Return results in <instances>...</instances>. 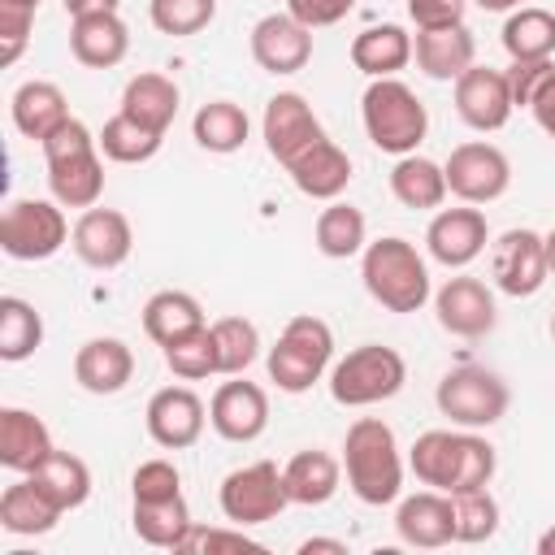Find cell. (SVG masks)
<instances>
[{
	"label": "cell",
	"instance_id": "6da1fadb",
	"mask_svg": "<svg viewBox=\"0 0 555 555\" xmlns=\"http://www.w3.org/2000/svg\"><path fill=\"white\" fill-rule=\"evenodd\" d=\"M343 473L360 503L386 507L403 494V455L399 438L382 416H360L343 438Z\"/></svg>",
	"mask_w": 555,
	"mask_h": 555
},
{
	"label": "cell",
	"instance_id": "7a4b0ae2",
	"mask_svg": "<svg viewBox=\"0 0 555 555\" xmlns=\"http://www.w3.org/2000/svg\"><path fill=\"white\" fill-rule=\"evenodd\" d=\"M48 160V191L61 208H95L104 195V152L100 139L78 121H61L43 143Z\"/></svg>",
	"mask_w": 555,
	"mask_h": 555
},
{
	"label": "cell",
	"instance_id": "3957f363",
	"mask_svg": "<svg viewBox=\"0 0 555 555\" xmlns=\"http://www.w3.org/2000/svg\"><path fill=\"white\" fill-rule=\"evenodd\" d=\"M360 278H364V291L386 312H421L434 295L425 256L416 251V243H408L399 234L373 238L360 251Z\"/></svg>",
	"mask_w": 555,
	"mask_h": 555
},
{
	"label": "cell",
	"instance_id": "277c9868",
	"mask_svg": "<svg viewBox=\"0 0 555 555\" xmlns=\"http://www.w3.org/2000/svg\"><path fill=\"white\" fill-rule=\"evenodd\" d=\"M360 121H364V134L377 152H390V156H408L425 143L429 134V113L421 104V95L399 82V78H373L360 95Z\"/></svg>",
	"mask_w": 555,
	"mask_h": 555
},
{
	"label": "cell",
	"instance_id": "5b68a950",
	"mask_svg": "<svg viewBox=\"0 0 555 555\" xmlns=\"http://www.w3.org/2000/svg\"><path fill=\"white\" fill-rule=\"evenodd\" d=\"M330 360H334V330H330L321 317L299 312V317L286 321V330H282L278 343L269 347L264 369H269V382H273L278 390L304 395V390H312V386L325 377Z\"/></svg>",
	"mask_w": 555,
	"mask_h": 555
},
{
	"label": "cell",
	"instance_id": "8992f818",
	"mask_svg": "<svg viewBox=\"0 0 555 555\" xmlns=\"http://www.w3.org/2000/svg\"><path fill=\"white\" fill-rule=\"evenodd\" d=\"M403 382H408V364L395 347L360 343L330 369V399L343 408H373L395 399Z\"/></svg>",
	"mask_w": 555,
	"mask_h": 555
},
{
	"label": "cell",
	"instance_id": "52a82bcc",
	"mask_svg": "<svg viewBox=\"0 0 555 555\" xmlns=\"http://www.w3.org/2000/svg\"><path fill=\"white\" fill-rule=\"evenodd\" d=\"M434 403L460 429H490L507 416L512 390L499 373H490L481 364H460V369L442 373V382L434 390Z\"/></svg>",
	"mask_w": 555,
	"mask_h": 555
},
{
	"label": "cell",
	"instance_id": "ba28073f",
	"mask_svg": "<svg viewBox=\"0 0 555 555\" xmlns=\"http://www.w3.org/2000/svg\"><path fill=\"white\" fill-rule=\"evenodd\" d=\"M69 221L56 199H9L0 217V247L9 260H48L69 243Z\"/></svg>",
	"mask_w": 555,
	"mask_h": 555
},
{
	"label": "cell",
	"instance_id": "9c48e42d",
	"mask_svg": "<svg viewBox=\"0 0 555 555\" xmlns=\"http://www.w3.org/2000/svg\"><path fill=\"white\" fill-rule=\"evenodd\" d=\"M217 503H221V516L230 525L251 529V525L273 520L291 503V494H286L282 468L273 460H256V464H243V468L225 473V481L217 490Z\"/></svg>",
	"mask_w": 555,
	"mask_h": 555
},
{
	"label": "cell",
	"instance_id": "30bf717a",
	"mask_svg": "<svg viewBox=\"0 0 555 555\" xmlns=\"http://www.w3.org/2000/svg\"><path fill=\"white\" fill-rule=\"evenodd\" d=\"M490 278L503 295L512 299H529L546 286L551 269H546V243L538 230L529 225H516V230H503L494 243H490Z\"/></svg>",
	"mask_w": 555,
	"mask_h": 555
},
{
	"label": "cell",
	"instance_id": "8fae6325",
	"mask_svg": "<svg viewBox=\"0 0 555 555\" xmlns=\"http://www.w3.org/2000/svg\"><path fill=\"white\" fill-rule=\"evenodd\" d=\"M442 169H447V191L460 204H490L512 186V160L503 156V147H494L486 139L451 147Z\"/></svg>",
	"mask_w": 555,
	"mask_h": 555
},
{
	"label": "cell",
	"instance_id": "7c38bea8",
	"mask_svg": "<svg viewBox=\"0 0 555 555\" xmlns=\"http://www.w3.org/2000/svg\"><path fill=\"white\" fill-rule=\"evenodd\" d=\"M434 312H438V325L447 334H455V338H486L494 330V321H499L494 291L473 273L447 278L434 291Z\"/></svg>",
	"mask_w": 555,
	"mask_h": 555
},
{
	"label": "cell",
	"instance_id": "4fadbf2b",
	"mask_svg": "<svg viewBox=\"0 0 555 555\" xmlns=\"http://www.w3.org/2000/svg\"><path fill=\"white\" fill-rule=\"evenodd\" d=\"M69 247L87 269H100V273L121 269L130 260V251H134L130 217L117 212V208H82V217L74 221Z\"/></svg>",
	"mask_w": 555,
	"mask_h": 555
},
{
	"label": "cell",
	"instance_id": "5bb4252c",
	"mask_svg": "<svg viewBox=\"0 0 555 555\" xmlns=\"http://www.w3.org/2000/svg\"><path fill=\"white\" fill-rule=\"evenodd\" d=\"M260 134H264L269 156L286 169L304 147H312V143L325 134V126H321V117L312 113V104H308L299 91H278V95L264 104Z\"/></svg>",
	"mask_w": 555,
	"mask_h": 555
},
{
	"label": "cell",
	"instance_id": "9a60e30c",
	"mask_svg": "<svg viewBox=\"0 0 555 555\" xmlns=\"http://www.w3.org/2000/svg\"><path fill=\"white\" fill-rule=\"evenodd\" d=\"M147 434L156 447L165 451H186L199 442L204 425H208V408L204 399L191 390V386H160L152 399H147Z\"/></svg>",
	"mask_w": 555,
	"mask_h": 555
},
{
	"label": "cell",
	"instance_id": "2e32d148",
	"mask_svg": "<svg viewBox=\"0 0 555 555\" xmlns=\"http://www.w3.org/2000/svg\"><path fill=\"white\" fill-rule=\"evenodd\" d=\"M208 425L225 442H256L269 429V395L264 386L247 382L243 373L234 382H221L208 403Z\"/></svg>",
	"mask_w": 555,
	"mask_h": 555
},
{
	"label": "cell",
	"instance_id": "e0dca14e",
	"mask_svg": "<svg viewBox=\"0 0 555 555\" xmlns=\"http://www.w3.org/2000/svg\"><path fill=\"white\" fill-rule=\"evenodd\" d=\"M512 87H507V74L503 69H490V65H468L460 78H455V113L464 126L490 134V130H503L507 117H512Z\"/></svg>",
	"mask_w": 555,
	"mask_h": 555
},
{
	"label": "cell",
	"instance_id": "ac0fdd59",
	"mask_svg": "<svg viewBox=\"0 0 555 555\" xmlns=\"http://www.w3.org/2000/svg\"><path fill=\"white\" fill-rule=\"evenodd\" d=\"M490 243V225H486V212L477 204H464V208H438L429 230H425V247L438 264L447 269H464L473 264Z\"/></svg>",
	"mask_w": 555,
	"mask_h": 555
},
{
	"label": "cell",
	"instance_id": "d6986e66",
	"mask_svg": "<svg viewBox=\"0 0 555 555\" xmlns=\"http://www.w3.org/2000/svg\"><path fill=\"white\" fill-rule=\"evenodd\" d=\"M251 61L264 74H299L312 61V30L291 13H264L251 26Z\"/></svg>",
	"mask_w": 555,
	"mask_h": 555
},
{
	"label": "cell",
	"instance_id": "ffe728a7",
	"mask_svg": "<svg viewBox=\"0 0 555 555\" xmlns=\"http://www.w3.org/2000/svg\"><path fill=\"white\" fill-rule=\"evenodd\" d=\"M395 533L399 542L408 546H421V551H438L447 542H455V507H451V494L442 490H416L408 499H399L395 507Z\"/></svg>",
	"mask_w": 555,
	"mask_h": 555
},
{
	"label": "cell",
	"instance_id": "44dd1931",
	"mask_svg": "<svg viewBox=\"0 0 555 555\" xmlns=\"http://www.w3.org/2000/svg\"><path fill=\"white\" fill-rule=\"evenodd\" d=\"M286 173H291V182L308 195V199H338L343 191H347V182H351V156L330 139V134H321L312 147H304L291 165H286Z\"/></svg>",
	"mask_w": 555,
	"mask_h": 555
},
{
	"label": "cell",
	"instance_id": "7402d4cb",
	"mask_svg": "<svg viewBox=\"0 0 555 555\" xmlns=\"http://www.w3.org/2000/svg\"><path fill=\"white\" fill-rule=\"evenodd\" d=\"M69 52L87 69H113L130 52V26L117 13H87L69 22Z\"/></svg>",
	"mask_w": 555,
	"mask_h": 555
},
{
	"label": "cell",
	"instance_id": "603a6c76",
	"mask_svg": "<svg viewBox=\"0 0 555 555\" xmlns=\"http://www.w3.org/2000/svg\"><path fill=\"white\" fill-rule=\"evenodd\" d=\"M134 377V351L121 338H87L74 356V382L87 395H117Z\"/></svg>",
	"mask_w": 555,
	"mask_h": 555
},
{
	"label": "cell",
	"instance_id": "cb8c5ba5",
	"mask_svg": "<svg viewBox=\"0 0 555 555\" xmlns=\"http://www.w3.org/2000/svg\"><path fill=\"white\" fill-rule=\"evenodd\" d=\"M61 516H65V507H61L30 473H22V481H13V486L0 494V529L13 533V538L52 533Z\"/></svg>",
	"mask_w": 555,
	"mask_h": 555
},
{
	"label": "cell",
	"instance_id": "d4e9b609",
	"mask_svg": "<svg viewBox=\"0 0 555 555\" xmlns=\"http://www.w3.org/2000/svg\"><path fill=\"white\" fill-rule=\"evenodd\" d=\"M412 56H416V69L434 82H455L473 56H477V39L468 35V26H442V30H416L412 39Z\"/></svg>",
	"mask_w": 555,
	"mask_h": 555
},
{
	"label": "cell",
	"instance_id": "484cf974",
	"mask_svg": "<svg viewBox=\"0 0 555 555\" xmlns=\"http://www.w3.org/2000/svg\"><path fill=\"white\" fill-rule=\"evenodd\" d=\"M52 451V434L35 412L0 408V464L9 473H35Z\"/></svg>",
	"mask_w": 555,
	"mask_h": 555
},
{
	"label": "cell",
	"instance_id": "4316f807",
	"mask_svg": "<svg viewBox=\"0 0 555 555\" xmlns=\"http://www.w3.org/2000/svg\"><path fill=\"white\" fill-rule=\"evenodd\" d=\"M460 460H464V429H425L408 451V468L416 473V481L442 494L455 490Z\"/></svg>",
	"mask_w": 555,
	"mask_h": 555
},
{
	"label": "cell",
	"instance_id": "83f0119b",
	"mask_svg": "<svg viewBox=\"0 0 555 555\" xmlns=\"http://www.w3.org/2000/svg\"><path fill=\"white\" fill-rule=\"evenodd\" d=\"M282 481H286L291 503H299V507H321V503H330V499L338 494V486H343V460H334L330 451H317V447L295 451V455L282 464Z\"/></svg>",
	"mask_w": 555,
	"mask_h": 555
},
{
	"label": "cell",
	"instance_id": "f1b7e54d",
	"mask_svg": "<svg viewBox=\"0 0 555 555\" xmlns=\"http://www.w3.org/2000/svg\"><path fill=\"white\" fill-rule=\"evenodd\" d=\"M9 117H13L17 134L43 143L61 121H69V104H65V91H61L56 82H48V78H30V82H22V87L13 91V100H9Z\"/></svg>",
	"mask_w": 555,
	"mask_h": 555
},
{
	"label": "cell",
	"instance_id": "f546056e",
	"mask_svg": "<svg viewBox=\"0 0 555 555\" xmlns=\"http://www.w3.org/2000/svg\"><path fill=\"white\" fill-rule=\"evenodd\" d=\"M178 104H182L178 82H173L169 74H156V69L134 74V78L121 87V113L134 117V121H143V126H152V130H160V134L173 126Z\"/></svg>",
	"mask_w": 555,
	"mask_h": 555
},
{
	"label": "cell",
	"instance_id": "4dcf8cb0",
	"mask_svg": "<svg viewBox=\"0 0 555 555\" xmlns=\"http://www.w3.org/2000/svg\"><path fill=\"white\" fill-rule=\"evenodd\" d=\"M204 304L191 295V291H156L147 304H143V334L156 343V347H169L195 330H204Z\"/></svg>",
	"mask_w": 555,
	"mask_h": 555
},
{
	"label": "cell",
	"instance_id": "1f68e13d",
	"mask_svg": "<svg viewBox=\"0 0 555 555\" xmlns=\"http://www.w3.org/2000/svg\"><path fill=\"white\" fill-rule=\"evenodd\" d=\"M412 61V35L395 22L369 26L351 39V65L369 78H395Z\"/></svg>",
	"mask_w": 555,
	"mask_h": 555
},
{
	"label": "cell",
	"instance_id": "d6a6232c",
	"mask_svg": "<svg viewBox=\"0 0 555 555\" xmlns=\"http://www.w3.org/2000/svg\"><path fill=\"white\" fill-rule=\"evenodd\" d=\"M390 195L403 204V208H416V212H429V208H442V199L451 195L447 191V169L429 156H395V169H390Z\"/></svg>",
	"mask_w": 555,
	"mask_h": 555
},
{
	"label": "cell",
	"instance_id": "836d02e7",
	"mask_svg": "<svg viewBox=\"0 0 555 555\" xmlns=\"http://www.w3.org/2000/svg\"><path fill=\"white\" fill-rule=\"evenodd\" d=\"M130 525H134V533H139L147 546H156V551H178V546L186 542V533H191L195 520H191L186 499L173 494V499H134Z\"/></svg>",
	"mask_w": 555,
	"mask_h": 555
},
{
	"label": "cell",
	"instance_id": "e575fe53",
	"mask_svg": "<svg viewBox=\"0 0 555 555\" xmlns=\"http://www.w3.org/2000/svg\"><path fill=\"white\" fill-rule=\"evenodd\" d=\"M312 238H317V251L330 256V260H347V256H360L369 247V221L356 204L347 199H330L321 212H317V225H312Z\"/></svg>",
	"mask_w": 555,
	"mask_h": 555
},
{
	"label": "cell",
	"instance_id": "d590c367",
	"mask_svg": "<svg viewBox=\"0 0 555 555\" xmlns=\"http://www.w3.org/2000/svg\"><path fill=\"white\" fill-rule=\"evenodd\" d=\"M191 134L204 152H217V156H230L247 143L251 134V121H247V108L234 104V100H208L195 108L191 117Z\"/></svg>",
	"mask_w": 555,
	"mask_h": 555
},
{
	"label": "cell",
	"instance_id": "8d00e7d4",
	"mask_svg": "<svg viewBox=\"0 0 555 555\" xmlns=\"http://www.w3.org/2000/svg\"><path fill=\"white\" fill-rule=\"evenodd\" d=\"M499 39H503V52L512 61H546V56H555V13L520 4L507 13Z\"/></svg>",
	"mask_w": 555,
	"mask_h": 555
},
{
	"label": "cell",
	"instance_id": "74e56055",
	"mask_svg": "<svg viewBox=\"0 0 555 555\" xmlns=\"http://www.w3.org/2000/svg\"><path fill=\"white\" fill-rule=\"evenodd\" d=\"M95 139H100V152H104L108 160H117V165H143V160H152V156L160 152V143H165L160 130H152V126L126 117L121 108L104 121V130H100Z\"/></svg>",
	"mask_w": 555,
	"mask_h": 555
},
{
	"label": "cell",
	"instance_id": "f35d334b",
	"mask_svg": "<svg viewBox=\"0 0 555 555\" xmlns=\"http://www.w3.org/2000/svg\"><path fill=\"white\" fill-rule=\"evenodd\" d=\"M39 343H43V317L35 312V304L4 295L0 299V360L4 364L30 360L39 351Z\"/></svg>",
	"mask_w": 555,
	"mask_h": 555
},
{
	"label": "cell",
	"instance_id": "ab89813d",
	"mask_svg": "<svg viewBox=\"0 0 555 555\" xmlns=\"http://www.w3.org/2000/svg\"><path fill=\"white\" fill-rule=\"evenodd\" d=\"M30 477H35L65 512H74V507H82V503L91 499V468H87V460H78L74 451H52Z\"/></svg>",
	"mask_w": 555,
	"mask_h": 555
},
{
	"label": "cell",
	"instance_id": "60d3db41",
	"mask_svg": "<svg viewBox=\"0 0 555 555\" xmlns=\"http://www.w3.org/2000/svg\"><path fill=\"white\" fill-rule=\"evenodd\" d=\"M208 330H212V343H217V369L225 377L247 373L251 360L260 356V330L247 317H217Z\"/></svg>",
	"mask_w": 555,
	"mask_h": 555
},
{
	"label": "cell",
	"instance_id": "b9f144b4",
	"mask_svg": "<svg viewBox=\"0 0 555 555\" xmlns=\"http://www.w3.org/2000/svg\"><path fill=\"white\" fill-rule=\"evenodd\" d=\"M451 507H455V542L477 546L499 533V499L490 494V486L451 494Z\"/></svg>",
	"mask_w": 555,
	"mask_h": 555
},
{
	"label": "cell",
	"instance_id": "7bdbcfd3",
	"mask_svg": "<svg viewBox=\"0 0 555 555\" xmlns=\"http://www.w3.org/2000/svg\"><path fill=\"white\" fill-rule=\"evenodd\" d=\"M160 351H165L169 373L182 377V382H204V377L221 373L217 369V343H212V330L208 325L195 330V334H186V338H178V343H169V347H160Z\"/></svg>",
	"mask_w": 555,
	"mask_h": 555
},
{
	"label": "cell",
	"instance_id": "ee69618b",
	"mask_svg": "<svg viewBox=\"0 0 555 555\" xmlns=\"http://www.w3.org/2000/svg\"><path fill=\"white\" fill-rule=\"evenodd\" d=\"M147 17L160 35L186 39V35H199L217 17V0H147Z\"/></svg>",
	"mask_w": 555,
	"mask_h": 555
},
{
	"label": "cell",
	"instance_id": "f6af8a7d",
	"mask_svg": "<svg viewBox=\"0 0 555 555\" xmlns=\"http://www.w3.org/2000/svg\"><path fill=\"white\" fill-rule=\"evenodd\" d=\"M35 0H0V61L13 65L35 26Z\"/></svg>",
	"mask_w": 555,
	"mask_h": 555
},
{
	"label": "cell",
	"instance_id": "bcb514c9",
	"mask_svg": "<svg viewBox=\"0 0 555 555\" xmlns=\"http://www.w3.org/2000/svg\"><path fill=\"white\" fill-rule=\"evenodd\" d=\"M130 494L134 499H173L182 494V473L173 460H143L130 473Z\"/></svg>",
	"mask_w": 555,
	"mask_h": 555
},
{
	"label": "cell",
	"instance_id": "7dc6e473",
	"mask_svg": "<svg viewBox=\"0 0 555 555\" xmlns=\"http://www.w3.org/2000/svg\"><path fill=\"white\" fill-rule=\"evenodd\" d=\"M503 74H507V87H512V104L516 108H529V100L538 95V87L555 74V61L551 56L546 61H512Z\"/></svg>",
	"mask_w": 555,
	"mask_h": 555
},
{
	"label": "cell",
	"instance_id": "c3c4849f",
	"mask_svg": "<svg viewBox=\"0 0 555 555\" xmlns=\"http://www.w3.org/2000/svg\"><path fill=\"white\" fill-rule=\"evenodd\" d=\"M178 551H260V542H251L238 525L234 529H199V525H191V533H186V542L178 546Z\"/></svg>",
	"mask_w": 555,
	"mask_h": 555
},
{
	"label": "cell",
	"instance_id": "681fc988",
	"mask_svg": "<svg viewBox=\"0 0 555 555\" xmlns=\"http://www.w3.org/2000/svg\"><path fill=\"white\" fill-rule=\"evenodd\" d=\"M468 0H408V17L416 22V30H442V26H460L464 22Z\"/></svg>",
	"mask_w": 555,
	"mask_h": 555
},
{
	"label": "cell",
	"instance_id": "f907efd6",
	"mask_svg": "<svg viewBox=\"0 0 555 555\" xmlns=\"http://www.w3.org/2000/svg\"><path fill=\"white\" fill-rule=\"evenodd\" d=\"M351 9H356V0H286V13H291L295 22H304L308 30L334 26V22H343Z\"/></svg>",
	"mask_w": 555,
	"mask_h": 555
},
{
	"label": "cell",
	"instance_id": "816d5d0a",
	"mask_svg": "<svg viewBox=\"0 0 555 555\" xmlns=\"http://www.w3.org/2000/svg\"><path fill=\"white\" fill-rule=\"evenodd\" d=\"M529 113H533V121H538V126H542V130L555 139V74H551V78L538 87V95L529 100Z\"/></svg>",
	"mask_w": 555,
	"mask_h": 555
},
{
	"label": "cell",
	"instance_id": "f5cc1de1",
	"mask_svg": "<svg viewBox=\"0 0 555 555\" xmlns=\"http://www.w3.org/2000/svg\"><path fill=\"white\" fill-rule=\"evenodd\" d=\"M121 0H65L69 17H87V13H117Z\"/></svg>",
	"mask_w": 555,
	"mask_h": 555
},
{
	"label": "cell",
	"instance_id": "db71d44e",
	"mask_svg": "<svg viewBox=\"0 0 555 555\" xmlns=\"http://www.w3.org/2000/svg\"><path fill=\"white\" fill-rule=\"evenodd\" d=\"M299 551H304V555H312V551H334V555H347V542H338V538H308V542H299Z\"/></svg>",
	"mask_w": 555,
	"mask_h": 555
},
{
	"label": "cell",
	"instance_id": "11a10c76",
	"mask_svg": "<svg viewBox=\"0 0 555 555\" xmlns=\"http://www.w3.org/2000/svg\"><path fill=\"white\" fill-rule=\"evenodd\" d=\"M473 4H481L486 13H512V9H520V0H473Z\"/></svg>",
	"mask_w": 555,
	"mask_h": 555
},
{
	"label": "cell",
	"instance_id": "9f6ffc18",
	"mask_svg": "<svg viewBox=\"0 0 555 555\" xmlns=\"http://www.w3.org/2000/svg\"><path fill=\"white\" fill-rule=\"evenodd\" d=\"M538 555H555V525H551V529L538 538Z\"/></svg>",
	"mask_w": 555,
	"mask_h": 555
},
{
	"label": "cell",
	"instance_id": "6f0895ef",
	"mask_svg": "<svg viewBox=\"0 0 555 555\" xmlns=\"http://www.w3.org/2000/svg\"><path fill=\"white\" fill-rule=\"evenodd\" d=\"M542 243H546V269H551V278H555V230H546Z\"/></svg>",
	"mask_w": 555,
	"mask_h": 555
},
{
	"label": "cell",
	"instance_id": "680465c9",
	"mask_svg": "<svg viewBox=\"0 0 555 555\" xmlns=\"http://www.w3.org/2000/svg\"><path fill=\"white\" fill-rule=\"evenodd\" d=\"M551 338H555V312H551Z\"/></svg>",
	"mask_w": 555,
	"mask_h": 555
}]
</instances>
